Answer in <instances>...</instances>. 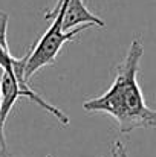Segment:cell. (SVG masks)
<instances>
[{
	"instance_id": "1",
	"label": "cell",
	"mask_w": 156,
	"mask_h": 157,
	"mask_svg": "<svg viewBox=\"0 0 156 157\" xmlns=\"http://www.w3.org/2000/svg\"><path fill=\"white\" fill-rule=\"evenodd\" d=\"M144 55L141 38H133L124 59L119 63L112 86L101 96L89 99L83 108L89 113L110 114L121 133L138 128H156V110L149 108L138 84L139 63Z\"/></svg>"
},
{
	"instance_id": "4",
	"label": "cell",
	"mask_w": 156,
	"mask_h": 157,
	"mask_svg": "<svg viewBox=\"0 0 156 157\" xmlns=\"http://www.w3.org/2000/svg\"><path fill=\"white\" fill-rule=\"evenodd\" d=\"M14 61H15V56H12L9 53V49H5L2 44H0V67L3 70H12V66H14Z\"/></svg>"
},
{
	"instance_id": "8",
	"label": "cell",
	"mask_w": 156,
	"mask_h": 157,
	"mask_svg": "<svg viewBox=\"0 0 156 157\" xmlns=\"http://www.w3.org/2000/svg\"><path fill=\"white\" fill-rule=\"evenodd\" d=\"M112 157H118V154H116V150H115V147L112 148Z\"/></svg>"
},
{
	"instance_id": "2",
	"label": "cell",
	"mask_w": 156,
	"mask_h": 157,
	"mask_svg": "<svg viewBox=\"0 0 156 157\" xmlns=\"http://www.w3.org/2000/svg\"><path fill=\"white\" fill-rule=\"evenodd\" d=\"M66 8H67V0H58L57 6L45 15L46 18H54V23L45 32V35L38 40V43L26 53L28 55L26 66H25L26 81H29L32 78V75L35 72H38L42 67L52 64L55 61L57 55L60 53L61 48L64 46V43L74 40L83 31L94 28V25H81V26H77V28L64 32L63 31V15L66 12Z\"/></svg>"
},
{
	"instance_id": "3",
	"label": "cell",
	"mask_w": 156,
	"mask_h": 157,
	"mask_svg": "<svg viewBox=\"0 0 156 157\" xmlns=\"http://www.w3.org/2000/svg\"><path fill=\"white\" fill-rule=\"evenodd\" d=\"M22 98L20 95V84L14 75V72L11 70H5L3 76H2V84H0V117L2 122H6V117L9 114V111L12 110L14 104L17 102V99Z\"/></svg>"
},
{
	"instance_id": "6",
	"label": "cell",
	"mask_w": 156,
	"mask_h": 157,
	"mask_svg": "<svg viewBox=\"0 0 156 157\" xmlns=\"http://www.w3.org/2000/svg\"><path fill=\"white\" fill-rule=\"evenodd\" d=\"M3 72H5V70L0 67V84H2ZM0 102H2V99H0ZM0 157H9L8 145H6V139H5V124L2 122V117H0Z\"/></svg>"
},
{
	"instance_id": "5",
	"label": "cell",
	"mask_w": 156,
	"mask_h": 157,
	"mask_svg": "<svg viewBox=\"0 0 156 157\" xmlns=\"http://www.w3.org/2000/svg\"><path fill=\"white\" fill-rule=\"evenodd\" d=\"M8 21H9V15L3 11H0V44L8 49V37H6V31H8Z\"/></svg>"
},
{
	"instance_id": "7",
	"label": "cell",
	"mask_w": 156,
	"mask_h": 157,
	"mask_svg": "<svg viewBox=\"0 0 156 157\" xmlns=\"http://www.w3.org/2000/svg\"><path fill=\"white\" fill-rule=\"evenodd\" d=\"M115 150H116V154H118V157H129V156H127L126 148H124V145H122L119 140H116V142H115Z\"/></svg>"
}]
</instances>
